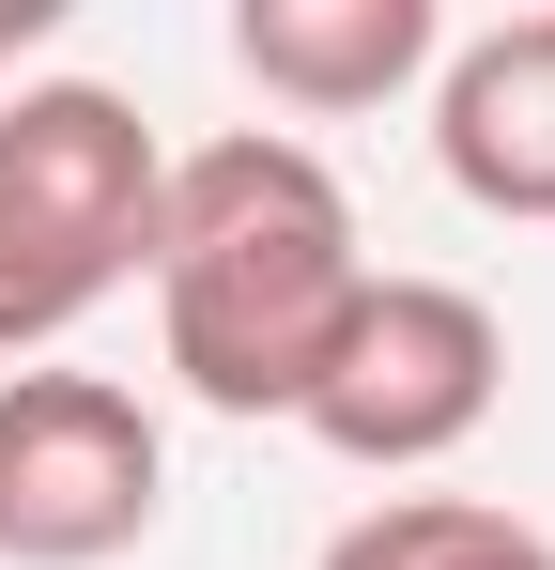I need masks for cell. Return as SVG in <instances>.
Returning a JSON list of instances; mask_svg holds the SVG:
<instances>
[{
    "label": "cell",
    "instance_id": "cell-5",
    "mask_svg": "<svg viewBox=\"0 0 555 570\" xmlns=\"http://www.w3.org/2000/svg\"><path fill=\"white\" fill-rule=\"evenodd\" d=\"M432 170L509 232L555 216V16H494L432 62Z\"/></svg>",
    "mask_w": 555,
    "mask_h": 570
},
{
    "label": "cell",
    "instance_id": "cell-1",
    "mask_svg": "<svg viewBox=\"0 0 555 570\" xmlns=\"http://www.w3.org/2000/svg\"><path fill=\"white\" fill-rule=\"evenodd\" d=\"M370 293V247H356V200L309 139H201L171 155V200H155V340H171L185 401L216 416H293L340 324Z\"/></svg>",
    "mask_w": 555,
    "mask_h": 570
},
{
    "label": "cell",
    "instance_id": "cell-2",
    "mask_svg": "<svg viewBox=\"0 0 555 570\" xmlns=\"http://www.w3.org/2000/svg\"><path fill=\"white\" fill-rule=\"evenodd\" d=\"M171 155L108 78H31L0 108V355H47L124 278H155Z\"/></svg>",
    "mask_w": 555,
    "mask_h": 570
},
{
    "label": "cell",
    "instance_id": "cell-6",
    "mask_svg": "<svg viewBox=\"0 0 555 570\" xmlns=\"http://www.w3.org/2000/svg\"><path fill=\"white\" fill-rule=\"evenodd\" d=\"M232 62L278 108L340 124V108H386L401 78L448 62V16L432 0H232Z\"/></svg>",
    "mask_w": 555,
    "mask_h": 570
},
{
    "label": "cell",
    "instance_id": "cell-4",
    "mask_svg": "<svg viewBox=\"0 0 555 570\" xmlns=\"http://www.w3.org/2000/svg\"><path fill=\"white\" fill-rule=\"evenodd\" d=\"M171 509V432L108 371H0V570H108Z\"/></svg>",
    "mask_w": 555,
    "mask_h": 570
},
{
    "label": "cell",
    "instance_id": "cell-3",
    "mask_svg": "<svg viewBox=\"0 0 555 570\" xmlns=\"http://www.w3.org/2000/svg\"><path fill=\"white\" fill-rule=\"evenodd\" d=\"M494 385H509V324L463 278H370L340 355H324V385L293 401V432L340 448L356 478H417L494 416Z\"/></svg>",
    "mask_w": 555,
    "mask_h": 570
},
{
    "label": "cell",
    "instance_id": "cell-7",
    "mask_svg": "<svg viewBox=\"0 0 555 570\" xmlns=\"http://www.w3.org/2000/svg\"><path fill=\"white\" fill-rule=\"evenodd\" d=\"M324 570H555V540L525 509H478V493H386L324 540Z\"/></svg>",
    "mask_w": 555,
    "mask_h": 570
},
{
    "label": "cell",
    "instance_id": "cell-8",
    "mask_svg": "<svg viewBox=\"0 0 555 570\" xmlns=\"http://www.w3.org/2000/svg\"><path fill=\"white\" fill-rule=\"evenodd\" d=\"M31 31H47V0H16V16H0V78H16V47H31Z\"/></svg>",
    "mask_w": 555,
    "mask_h": 570
}]
</instances>
